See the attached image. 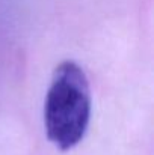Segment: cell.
Masks as SVG:
<instances>
[{"label":"cell","mask_w":154,"mask_h":155,"mask_svg":"<svg viewBox=\"0 0 154 155\" xmlns=\"http://www.w3.org/2000/svg\"><path fill=\"white\" fill-rule=\"evenodd\" d=\"M91 119V89L83 69L71 60L53 72L44 104L47 137L60 151L73 149L86 134Z\"/></svg>","instance_id":"obj_1"}]
</instances>
